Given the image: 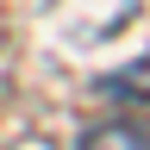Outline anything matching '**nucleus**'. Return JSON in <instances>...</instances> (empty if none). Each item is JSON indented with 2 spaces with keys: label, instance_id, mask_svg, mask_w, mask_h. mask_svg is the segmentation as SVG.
I'll return each mask as SVG.
<instances>
[{
  "label": "nucleus",
  "instance_id": "nucleus-1",
  "mask_svg": "<svg viewBox=\"0 0 150 150\" xmlns=\"http://www.w3.org/2000/svg\"><path fill=\"white\" fill-rule=\"evenodd\" d=\"M81 150H150V138H144L138 125H100Z\"/></svg>",
  "mask_w": 150,
  "mask_h": 150
}]
</instances>
